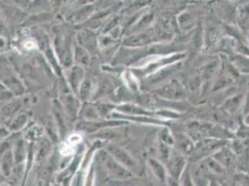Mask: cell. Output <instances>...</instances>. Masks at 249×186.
Instances as JSON below:
<instances>
[{"label":"cell","mask_w":249,"mask_h":186,"mask_svg":"<svg viewBox=\"0 0 249 186\" xmlns=\"http://www.w3.org/2000/svg\"><path fill=\"white\" fill-rule=\"evenodd\" d=\"M165 166L168 177L176 181H179L182 173L188 167L186 156L176 149H172Z\"/></svg>","instance_id":"8"},{"label":"cell","mask_w":249,"mask_h":186,"mask_svg":"<svg viewBox=\"0 0 249 186\" xmlns=\"http://www.w3.org/2000/svg\"><path fill=\"white\" fill-rule=\"evenodd\" d=\"M229 62L233 66V68L237 73L249 74V57L241 55L238 53H234L228 57Z\"/></svg>","instance_id":"22"},{"label":"cell","mask_w":249,"mask_h":186,"mask_svg":"<svg viewBox=\"0 0 249 186\" xmlns=\"http://www.w3.org/2000/svg\"><path fill=\"white\" fill-rule=\"evenodd\" d=\"M181 66V62H177L172 65L166 66L165 68L157 71L154 74L147 76L144 78V82L142 86H147V88H158L162 86L166 79L173 75V74L179 69Z\"/></svg>","instance_id":"11"},{"label":"cell","mask_w":249,"mask_h":186,"mask_svg":"<svg viewBox=\"0 0 249 186\" xmlns=\"http://www.w3.org/2000/svg\"><path fill=\"white\" fill-rule=\"evenodd\" d=\"M166 186H180V185H179V182H178V181H176V180L171 179V178H169V177H168V179H167V183H166Z\"/></svg>","instance_id":"43"},{"label":"cell","mask_w":249,"mask_h":186,"mask_svg":"<svg viewBox=\"0 0 249 186\" xmlns=\"http://www.w3.org/2000/svg\"><path fill=\"white\" fill-rule=\"evenodd\" d=\"M81 142V136L79 134H73L69 138L68 140V144L74 146V145H78Z\"/></svg>","instance_id":"41"},{"label":"cell","mask_w":249,"mask_h":186,"mask_svg":"<svg viewBox=\"0 0 249 186\" xmlns=\"http://www.w3.org/2000/svg\"><path fill=\"white\" fill-rule=\"evenodd\" d=\"M248 87H249V81H248Z\"/></svg>","instance_id":"47"},{"label":"cell","mask_w":249,"mask_h":186,"mask_svg":"<svg viewBox=\"0 0 249 186\" xmlns=\"http://www.w3.org/2000/svg\"><path fill=\"white\" fill-rule=\"evenodd\" d=\"M100 158L109 175L112 176L114 179L127 180L132 178L134 175L130 170H128L124 166L117 162L106 151H104L100 154Z\"/></svg>","instance_id":"7"},{"label":"cell","mask_w":249,"mask_h":186,"mask_svg":"<svg viewBox=\"0 0 249 186\" xmlns=\"http://www.w3.org/2000/svg\"><path fill=\"white\" fill-rule=\"evenodd\" d=\"M178 182H179L180 186H196L194 184L193 177H192V173H191L189 166L185 168L184 172L182 173V175L180 177Z\"/></svg>","instance_id":"37"},{"label":"cell","mask_w":249,"mask_h":186,"mask_svg":"<svg viewBox=\"0 0 249 186\" xmlns=\"http://www.w3.org/2000/svg\"><path fill=\"white\" fill-rule=\"evenodd\" d=\"M212 157L222 166L225 169L236 166V155L233 151L224 146L218 150Z\"/></svg>","instance_id":"18"},{"label":"cell","mask_w":249,"mask_h":186,"mask_svg":"<svg viewBox=\"0 0 249 186\" xmlns=\"http://www.w3.org/2000/svg\"><path fill=\"white\" fill-rule=\"evenodd\" d=\"M79 116L82 118V120L86 121H96L99 120V118L101 117L95 104L89 103H86L82 106V108H80Z\"/></svg>","instance_id":"27"},{"label":"cell","mask_w":249,"mask_h":186,"mask_svg":"<svg viewBox=\"0 0 249 186\" xmlns=\"http://www.w3.org/2000/svg\"><path fill=\"white\" fill-rule=\"evenodd\" d=\"M244 121H245V123L247 125H249V114L248 115H246L245 116V118H244Z\"/></svg>","instance_id":"45"},{"label":"cell","mask_w":249,"mask_h":186,"mask_svg":"<svg viewBox=\"0 0 249 186\" xmlns=\"http://www.w3.org/2000/svg\"><path fill=\"white\" fill-rule=\"evenodd\" d=\"M105 151L133 174H137L141 171L140 165L135 158H133L122 147L114 144H108L105 145Z\"/></svg>","instance_id":"4"},{"label":"cell","mask_w":249,"mask_h":186,"mask_svg":"<svg viewBox=\"0 0 249 186\" xmlns=\"http://www.w3.org/2000/svg\"><path fill=\"white\" fill-rule=\"evenodd\" d=\"M73 57L76 63L80 65H89L90 62L89 53L80 46L74 48Z\"/></svg>","instance_id":"31"},{"label":"cell","mask_w":249,"mask_h":186,"mask_svg":"<svg viewBox=\"0 0 249 186\" xmlns=\"http://www.w3.org/2000/svg\"><path fill=\"white\" fill-rule=\"evenodd\" d=\"M11 133V131L5 128H0V142L3 141L6 137H8Z\"/></svg>","instance_id":"42"},{"label":"cell","mask_w":249,"mask_h":186,"mask_svg":"<svg viewBox=\"0 0 249 186\" xmlns=\"http://www.w3.org/2000/svg\"><path fill=\"white\" fill-rule=\"evenodd\" d=\"M94 10H95V6L94 5H89V6L83 7L81 10L76 11L73 14L74 19H73V21L74 22H83L84 21H86L93 13Z\"/></svg>","instance_id":"32"},{"label":"cell","mask_w":249,"mask_h":186,"mask_svg":"<svg viewBox=\"0 0 249 186\" xmlns=\"http://www.w3.org/2000/svg\"><path fill=\"white\" fill-rule=\"evenodd\" d=\"M177 26L179 31L186 33L191 31L194 27H196L198 18L195 12L191 11H184L178 14L176 18Z\"/></svg>","instance_id":"17"},{"label":"cell","mask_w":249,"mask_h":186,"mask_svg":"<svg viewBox=\"0 0 249 186\" xmlns=\"http://www.w3.org/2000/svg\"><path fill=\"white\" fill-rule=\"evenodd\" d=\"M85 72L81 66H73L68 74V81L74 93H78V90L84 81Z\"/></svg>","instance_id":"23"},{"label":"cell","mask_w":249,"mask_h":186,"mask_svg":"<svg viewBox=\"0 0 249 186\" xmlns=\"http://www.w3.org/2000/svg\"><path fill=\"white\" fill-rule=\"evenodd\" d=\"M127 121L124 120H112V121H86V120H81L76 125V130L85 132L88 134H92L99 132L100 130L110 128V127H118L121 125L126 124Z\"/></svg>","instance_id":"12"},{"label":"cell","mask_w":249,"mask_h":186,"mask_svg":"<svg viewBox=\"0 0 249 186\" xmlns=\"http://www.w3.org/2000/svg\"><path fill=\"white\" fill-rule=\"evenodd\" d=\"M61 106L66 117L73 120L80 112V102L72 94H65L61 97Z\"/></svg>","instance_id":"14"},{"label":"cell","mask_w":249,"mask_h":186,"mask_svg":"<svg viewBox=\"0 0 249 186\" xmlns=\"http://www.w3.org/2000/svg\"><path fill=\"white\" fill-rule=\"evenodd\" d=\"M222 61L219 58H213L209 62H206L205 66L202 69L201 77L204 81H208L212 79L218 70L221 68Z\"/></svg>","instance_id":"24"},{"label":"cell","mask_w":249,"mask_h":186,"mask_svg":"<svg viewBox=\"0 0 249 186\" xmlns=\"http://www.w3.org/2000/svg\"><path fill=\"white\" fill-rule=\"evenodd\" d=\"M56 48H57V54L60 57L61 64L65 67H69L73 62V54L71 52V41L72 37L71 35L64 34V30L58 29V33L56 34Z\"/></svg>","instance_id":"6"},{"label":"cell","mask_w":249,"mask_h":186,"mask_svg":"<svg viewBox=\"0 0 249 186\" xmlns=\"http://www.w3.org/2000/svg\"><path fill=\"white\" fill-rule=\"evenodd\" d=\"M242 111H243V115L246 116L249 114V92L245 95L244 98V103L242 106Z\"/></svg>","instance_id":"39"},{"label":"cell","mask_w":249,"mask_h":186,"mask_svg":"<svg viewBox=\"0 0 249 186\" xmlns=\"http://www.w3.org/2000/svg\"><path fill=\"white\" fill-rule=\"evenodd\" d=\"M117 113L127 116H157L156 112L134 104H123L116 105L114 108Z\"/></svg>","instance_id":"15"},{"label":"cell","mask_w":249,"mask_h":186,"mask_svg":"<svg viewBox=\"0 0 249 186\" xmlns=\"http://www.w3.org/2000/svg\"><path fill=\"white\" fill-rule=\"evenodd\" d=\"M247 39H248V42H249V31L247 33Z\"/></svg>","instance_id":"46"},{"label":"cell","mask_w":249,"mask_h":186,"mask_svg":"<svg viewBox=\"0 0 249 186\" xmlns=\"http://www.w3.org/2000/svg\"><path fill=\"white\" fill-rule=\"evenodd\" d=\"M14 165H15L14 156H13L12 149H11L8 152H6L0 159V167L3 174L5 176L11 175V172L13 171Z\"/></svg>","instance_id":"28"},{"label":"cell","mask_w":249,"mask_h":186,"mask_svg":"<svg viewBox=\"0 0 249 186\" xmlns=\"http://www.w3.org/2000/svg\"><path fill=\"white\" fill-rule=\"evenodd\" d=\"M27 149H28V146L26 145L23 140L19 139L14 143L12 152H13L15 165H19L25 159V157H27Z\"/></svg>","instance_id":"26"},{"label":"cell","mask_w":249,"mask_h":186,"mask_svg":"<svg viewBox=\"0 0 249 186\" xmlns=\"http://www.w3.org/2000/svg\"><path fill=\"white\" fill-rule=\"evenodd\" d=\"M27 122V117L25 114H21L19 116H17L12 123L9 127V130L10 131H18L21 130Z\"/></svg>","instance_id":"36"},{"label":"cell","mask_w":249,"mask_h":186,"mask_svg":"<svg viewBox=\"0 0 249 186\" xmlns=\"http://www.w3.org/2000/svg\"><path fill=\"white\" fill-rule=\"evenodd\" d=\"M155 43H157V40H156V34L153 26L144 31L128 35L127 37H124L122 42L124 47L131 48V49L147 48Z\"/></svg>","instance_id":"5"},{"label":"cell","mask_w":249,"mask_h":186,"mask_svg":"<svg viewBox=\"0 0 249 186\" xmlns=\"http://www.w3.org/2000/svg\"><path fill=\"white\" fill-rule=\"evenodd\" d=\"M222 31V24H218L215 21L208 20L205 27L203 28L204 34V48L206 51H212L215 50L218 46L220 39L222 38L221 34Z\"/></svg>","instance_id":"9"},{"label":"cell","mask_w":249,"mask_h":186,"mask_svg":"<svg viewBox=\"0 0 249 186\" xmlns=\"http://www.w3.org/2000/svg\"><path fill=\"white\" fill-rule=\"evenodd\" d=\"M78 43L89 53H95L98 49L97 37L93 32L85 30L78 34Z\"/></svg>","instance_id":"19"},{"label":"cell","mask_w":249,"mask_h":186,"mask_svg":"<svg viewBox=\"0 0 249 186\" xmlns=\"http://www.w3.org/2000/svg\"><path fill=\"white\" fill-rule=\"evenodd\" d=\"M156 96L162 100L170 102H182L186 98L183 85L178 79H171L154 90Z\"/></svg>","instance_id":"2"},{"label":"cell","mask_w":249,"mask_h":186,"mask_svg":"<svg viewBox=\"0 0 249 186\" xmlns=\"http://www.w3.org/2000/svg\"><path fill=\"white\" fill-rule=\"evenodd\" d=\"M208 186H219V184H218V182L216 181V180H214V179H211L210 180V182H209V185Z\"/></svg>","instance_id":"44"},{"label":"cell","mask_w":249,"mask_h":186,"mask_svg":"<svg viewBox=\"0 0 249 186\" xmlns=\"http://www.w3.org/2000/svg\"><path fill=\"white\" fill-rule=\"evenodd\" d=\"M14 144L11 142L10 140H3L0 142V159L1 157L3 156V155L8 152L9 150L12 149L11 145H13Z\"/></svg>","instance_id":"38"},{"label":"cell","mask_w":249,"mask_h":186,"mask_svg":"<svg viewBox=\"0 0 249 186\" xmlns=\"http://www.w3.org/2000/svg\"><path fill=\"white\" fill-rule=\"evenodd\" d=\"M228 141L218 140L216 138H205L199 141L197 145H195L194 151L191 154V158L194 161L204 160L209 155H214L220 148L228 145Z\"/></svg>","instance_id":"3"},{"label":"cell","mask_w":249,"mask_h":186,"mask_svg":"<svg viewBox=\"0 0 249 186\" xmlns=\"http://www.w3.org/2000/svg\"><path fill=\"white\" fill-rule=\"evenodd\" d=\"M147 162H148V165L150 167L153 174L155 175L156 179L161 184L166 185L167 179H168V174H167L165 164L163 162H161L160 160L156 159V158H149Z\"/></svg>","instance_id":"20"},{"label":"cell","mask_w":249,"mask_h":186,"mask_svg":"<svg viewBox=\"0 0 249 186\" xmlns=\"http://www.w3.org/2000/svg\"><path fill=\"white\" fill-rule=\"evenodd\" d=\"M54 114H55V120L57 122V129L58 135L63 139V136L66 134V125H65V114L62 111L61 104H54Z\"/></svg>","instance_id":"29"},{"label":"cell","mask_w":249,"mask_h":186,"mask_svg":"<svg viewBox=\"0 0 249 186\" xmlns=\"http://www.w3.org/2000/svg\"><path fill=\"white\" fill-rule=\"evenodd\" d=\"M49 167H45L44 168H41L36 177V186H49V182H50V169L48 168Z\"/></svg>","instance_id":"35"},{"label":"cell","mask_w":249,"mask_h":186,"mask_svg":"<svg viewBox=\"0 0 249 186\" xmlns=\"http://www.w3.org/2000/svg\"><path fill=\"white\" fill-rule=\"evenodd\" d=\"M91 86H92V84H91V81L89 79H85L83 83L81 84L79 90H78L79 98L84 102H86L89 99V95H90Z\"/></svg>","instance_id":"34"},{"label":"cell","mask_w":249,"mask_h":186,"mask_svg":"<svg viewBox=\"0 0 249 186\" xmlns=\"http://www.w3.org/2000/svg\"><path fill=\"white\" fill-rule=\"evenodd\" d=\"M159 142L172 147L175 145V138L174 135L169 131V129L167 127H163L161 131L159 132Z\"/></svg>","instance_id":"33"},{"label":"cell","mask_w":249,"mask_h":186,"mask_svg":"<svg viewBox=\"0 0 249 186\" xmlns=\"http://www.w3.org/2000/svg\"><path fill=\"white\" fill-rule=\"evenodd\" d=\"M235 25L240 31L246 34L249 31V2L237 4L235 11Z\"/></svg>","instance_id":"16"},{"label":"cell","mask_w":249,"mask_h":186,"mask_svg":"<svg viewBox=\"0 0 249 186\" xmlns=\"http://www.w3.org/2000/svg\"><path fill=\"white\" fill-rule=\"evenodd\" d=\"M148 56V47L142 49H131L123 47L116 53L113 62L116 64L131 65L133 63L141 62L142 59Z\"/></svg>","instance_id":"10"},{"label":"cell","mask_w":249,"mask_h":186,"mask_svg":"<svg viewBox=\"0 0 249 186\" xmlns=\"http://www.w3.org/2000/svg\"><path fill=\"white\" fill-rule=\"evenodd\" d=\"M175 138V145L178 147V151H179L181 154L185 155H191L194 151L195 145L192 141V138L188 137L182 133H178L174 136Z\"/></svg>","instance_id":"21"},{"label":"cell","mask_w":249,"mask_h":186,"mask_svg":"<svg viewBox=\"0 0 249 186\" xmlns=\"http://www.w3.org/2000/svg\"><path fill=\"white\" fill-rule=\"evenodd\" d=\"M52 150V145L51 142L46 139V138H41V140L38 143V146L35 150V155L37 161H41L46 156H48L51 153Z\"/></svg>","instance_id":"30"},{"label":"cell","mask_w":249,"mask_h":186,"mask_svg":"<svg viewBox=\"0 0 249 186\" xmlns=\"http://www.w3.org/2000/svg\"><path fill=\"white\" fill-rule=\"evenodd\" d=\"M244 98H245V95L243 93L231 95L223 102L222 106L228 113H231V114L235 113L243 106Z\"/></svg>","instance_id":"25"},{"label":"cell","mask_w":249,"mask_h":186,"mask_svg":"<svg viewBox=\"0 0 249 186\" xmlns=\"http://www.w3.org/2000/svg\"><path fill=\"white\" fill-rule=\"evenodd\" d=\"M60 152H61V154H62V155H65V156L72 155L73 152V146L71 145H69V144L67 143V144L62 145V148H61V150H60Z\"/></svg>","instance_id":"40"},{"label":"cell","mask_w":249,"mask_h":186,"mask_svg":"<svg viewBox=\"0 0 249 186\" xmlns=\"http://www.w3.org/2000/svg\"><path fill=\"white\" fill-rule=\"evenodd\" d=\"M185 56L186 54L184 52H180V53H176V54H172L165 57H155V59L151 60L149 62H146L144 65L141 67H137L135 69H133V71L137 75L143 76V78H145L147 76L154 74L155 73L165 68L166 66L181 62L185 58Z\"/></svg>","instance_id":"1"},{"label":"cell","mask_w":249,"mask_h":186,"mask_svg":"<svg viewBox=\"0 0 249 186\" xmlns=\"http://www.w3.org/2000/svg\"><path fill=\"white\" fill-rule=\"evenodd\" d=\"M237 4L231 2H218L215 4V13L223 24H235V11Z\"/></svg>","instance_id":"13"}]
</instances>
